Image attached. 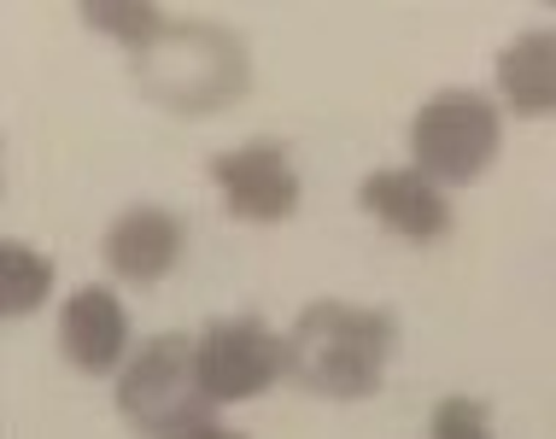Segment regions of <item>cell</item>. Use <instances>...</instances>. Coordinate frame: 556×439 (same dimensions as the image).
I'll list each match as a JSON object with an SVG mask.
<instances>
[{
    "mask_svg": "<svg viewBox=\"0 0 556 439\" xmlns=\"http://www.w3.org/2000/svg\"><path fill=\"white\" fill-rule=\"evenodd\" d=\"M399 346V323L381 305L317 299L288 328V375L323 399H369L387 381V358Z\"/></svg>",
    "mask_w": 556,
    "mask_h": 439,
    "instance_id": "cell-1",
    "label": "cell"
},
{
    "mask_svg": "<svg viewBox=\"0 0 556 439\" xmlns=\"http://www.w3.org/2000/svg\"><path fill=\"white\" fill-rule=\"evenodd\" d=\"M247 41L205 18H164L147 48H135V83L170 112H217L247 95Z\"/></svg>",
    "mask_w": 556,
    "mask_h": 439,
    "instance_id": "cell-2",
    "label": "cell"
},
{
    "mask_svg": "<svg viewBox=\"0 0 556 439\" xmlns=\"http://www.w3.org/2000/svg\"><path fill=\"white\" fill-rule=\"evenodd\" d=\"M117 411L141 439H193L212 422V392L200 381V340L153 335L117 375Z\"/></svg>",
    "mask_w": 556,
    "mask_h": 439,
    "instance_id": "cell-3",
    "label": "cell"
},
{
    "mask_svg": "<svg viewBox=\"0 0 556 439\" xmlns=\"http://www.w3.org/2000/svg\"><path fill=\"white\" fill-rule=\"evenodd\" d=\"M504 147V117L498 105L475 88H440L433 100H422V112L410 117V153H416V171L445 181H475L486 176V164L498 159Z\"/></svg>",
    "mask_w": 556,
    "mask_h": 439,
    "instance_id": "cell-4",
    "label": "cell"
},
{
    "mask_svg": "<svg viewBox=\"0 0 556 439\" xmlns=\"http://www.w3.org/2000/svg\"><path fill=\"white\" fill-rule=\"evenodd\" d=\"M281 375H288V335H269L252 316H217L200 335V381L212 404L258 399Z\"/></svg>",
    "mask_w": 556,
    "mask_h": 439,
    "instance_id": "cell-5",
    "label": "cell"
},
{
    "mask_svg": "<svg viewBox=\"0 0 556 439\" xmlns=\"http://www.w3.org/2000/svg\"><path fill=\"white\" fill-rule=\"evenodd\" d=\"M212 181L240 223H281L299 211V171L276 141H247L212 159Z\"/></svg>",
    "mask_w": 556,
    "mask_h": 439,
    "instance_id": "cell-6",
    "label": "cell"
},
{
    "mask_svg": "<svg viewBox=\"0 0 556 439\" xmlns=\"http://www.w3.org/2000/svg\"><path fill=\"white\" fill-rule=\"evenodd\" d=\"M59 352L83 375H112L129 352V316L112 287H77L59 311Z\"/></svg>",
    "mask_w": 556,
    "mask_h": 439,
    "instance_id": "cell-7",
    "label": "cell"
},
{
    "mask_svg": "<svg viewBox=\"0 0 556 439\" xmlns=\"http://www.w3.org/2000/svg\"><path fill=\"white\" fill-rule=\"evenodd\" d=\"M182 240H188V229H182V217H176V211H164V205H129L124 217H112L100 252H106V264L124 281L153 287L164 269L182 259Z\"/></svg>",
    "mask_w": 556,
    "mask_h": 439,
    "instance_id": "cell-8",
    "label": "cell"
},
{
    "mask_svg": "<svg viewBox=\"0 0 556 439\" xmlns=\"http://www.w3.org/2000/svg\"><path fill=\"white\" fill-rule=\"evenodd\" d=\"M357 200H364V211H375V217H381L393 235H404V240H440L451 229L445 188L433 176H422V171H375V176H364Z\"/></svg>",
    "mask_w": 556,
    "mask_h": 439,
    "instance_id": "cell-9",
    "label": "cell"
},
{
    "mask_svg": "<svg viewBox=\"0 0 556 439\" xmlns=\"http://www.w3.org/2000/svg\"><path fill=\"white\" fill-rule=\"evenodd\" d=\"M498 88L509 112L551 117L556 112V29H521L498 53Z\"/></svg>",
    "mask_w": 556,
    "mask_h": 439,
    "instance_id": "cell-10",
    "label": "cell"
},
{
    "mask_svg": "<svg viewBox=\"0 0 556 439\" xmlns=\"http://www.w3.org/2000/svg\"><path fill=\"white\" fill-rule=\"evenodd\" d=\"M48 293H53V259L36 247H24V240H7V247H0V311L29 316Z\"/></svg>",
    "mask_w": 556,
    "mask_h": 439,
    "instance_id": "cell-11",
    "label": "cell"
},
{
    "mask_svg": "<svg viewBox=\"0 0 556 439\" xmlns=\"http://www.w3.org/2000/svg\"><path fill=\"white\" fill-rule=\"evenodd\" d=\"M83 18L112 29V41H124V48H147V36L164 24V12L159 7H88Z\"/></svg>",
    "mask_w": 556,
    "mask_h": 439,
    "instance_id": "cell-12",
    "label": "cell"
},
{
    "mask_svg": "<svg viewBox=\"0 0 556 439\" xmlns=\"http://www.w3.org/2000/svg\"><path fill=\"white\" fill-rule=\"evenodd\" d=\"M433 439H492L486 404H475V399H440V404H433Z\"/></svg>",
    "mask_w": 556,
    "mask_h": 439,
    "instance_id": "cell-13",
    "label": "cell"
},
{
    "mask_svg": "<svg viewBox=\"0 0 556 439\" xmlns=\"http://www.w3.org/2000/svg\"><path fill=\"white\" fill-rule=\"evenodd\" d=\"M193 439H247V434H235V428H223V422H205V428H200V434H193Z\"/></svg>",
    "mask_w": 556,
    "mask_h": 439,
    "instance_id": "cell-14",
    "label": "cell"
}]
</instances>
